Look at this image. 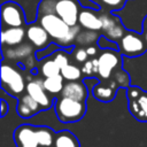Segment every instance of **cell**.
<instances>
[{
  "label": "cell",
  "mask_w": 147,
  "mask_h": 147,
  "mask_svg": "<svg viewBox=\"0 0 147 147\" xmlns=\"http://www.w3.org/2000/svg\"><path fill=\"white\" fill-rule=\"evenodd\" d=\"M48 32L53 42L59 45L61 48L74 47L76 37L80 31V25L71 26L65 23L55 13H48L39 15L37 20Z\"/></svg>",
  "instance_id": "1"
},
{
  "label": "cell",
  "mask_w": 147,
  "mask_h": 147,
  "mask_svg": "<svg viewBox=\"0 0 147 147\" xmlns=\"http://www.w3.org/2000/svg\"><path fill=\"white\" fill-rule=\"evenodd\" d=\"M55 114L60 122L72 123L80 121L86 114V103L67 96H59L54 101Z\"/></svg>",
  "instance_id": "2"
},
{
  "label": "cell",
  "mask_w": 147,
  "mask_h": 147,
  "mask_svg": "<svg viewBox=\"0 0 147 147\" xmlns=\"http://www.w3.org/2000/svg\"><path fill=\"white\" fill-rule=\"evenodd\" d=\"M1 87L14 98H20L26 88L23 75L14 65L6 63L5 60L1 64Z\"/></svg>",
  "instance_id": "3"
},
{
  "label": "cell",
  "mask_w": 147,
  "mask_h": 147,
  "mask_svg": "<svg viewBox=\"0 0 147 147\" xmlns=\"http://www.w3.org/2000/svg\"><path fill=\"white\" fill-rule=\"evenodd\" d=\"M118 51L124 57H139L147 52V44L142 34L134 31H126L117 41Z\"/></svg>",
  "instance_id": "4"
},
{
  "label": "cell",
  "mask_w": 147,
  "mask_h": 147,
  "mask_svg": "<svg viewBox=\"0 0 147 147\" xmlns=\"http://www.w3.org/2000/svg\"><path fill=\"white\" fill-rule=\"evenodd\" d=\"M122 54L117 49L107 48L98 55V75L102 79H108L113 72L118 69L122 62Z\"/></svg>",
  "instance_id": "5"
},
{
  "label": "cell",
  "mask_w": 147,
  "mask_h": 147,
  "mask_svg": "<svg viewBox=\"0 0 147 147\" xmlns=\"http://www.w3.org/2000/svg\"><path fill=\"white\" fill-rule=\"evenodd\" d=\"M127 100L131 114L139 121H147V92L137 86H129Z\"/></svg>",
  "instance_id": "6"
},
{
  "label": "cell",
  "mask_w": 147,
  "mask_h": 147,
  "mask_svg": "<svg viewBox=\"0 0 147 147\" xmlns=\"http://www.w3.org/2000/svg\"><path fill=\"white\" fill-rule=\"evenodd\" d=\"M1 21L7 28L25 25V15L21 5L14 1L3 2L1 6Z\"/></svg>",
  "instance_id": "7"
},
{
  "label": "cell",
  "mask_w": 147,
  "mask_h": 147,
  "mask_svg": "<svg viewBox=\"0 0 147 147\" xmlns=\"http://www.w3.org/2000/svg\"><path fill=\"white\" fill-rule=\"evenodd\" d=\"M101 17H102L101 34L117 42L126 32L122 21L117 16L110 14V11H101Z\"/></svg>",
  "instance_id": "8"
},
{
  "label": "cell",
  "mask_w": 147,
  "mask_h": 147,
  "mask_svg": "<svg viewBox=\"0 0 147 147\" xmlns=\"http://www.w3.org/2000/svg\"><path fill=\"white\" fill-rule=\"evenodd\" d=\"M78 0H56L54 13L71 26L78 25V16L80 11Z\"/></svg>",
  "instance_id": "9"
},
{
  "label": "cell",
  "mask_w": 147,
  "mask_h": 147,
  "mask_svg": "<svg viewBox=\"0 0 147 147\" xmlns=\"http://www.w3.org/2000/svg\"><path fill=\"white\" fill-rule=\"evenodd\" d=\"M26 39L37 51H41L46 47H48L53 40L48 32L45 30V28L38 22H32L26 25Z\"/></svg>",
  "instance_id": "10"
},
{
  "label": "cell",
  "mask_w": 147,
  "mask_h": 147,
  "mask_svg": "<svg viewBox=\"0 0 147 147\" xmlns=\"http://www.w3.org/2000/svg\"><path fill=\"white\" fill-rule=\"evenodd\" d=\"M25 91L30 96H32L40 105L42 110L49 109L53 106L54 100L51 96V94L45 90L44 84H42V79H40V78L29 79V82L26 83Z\"/></svg>",
  "instance_id": "11"
},
{
  "label": "cell",
  "mask_w": 147,
  "mask_h": 147,
  "mask_svg": "<svg viewBox=\"0 0 147 147\" xmlns=\"http://www.w3.org/2000/svg\"><path fill=\"white\" fill-rule=\"evenodd\" d=\"M78 24L80 28L91 31H101L102 29V17L100 9L93 8H80L78 16Z\"/></svg>",
  "instance_id": "12"
},
{
  "label": "cell",
  "mask_w": 147,
  "mask_h": 147,
  "mask_svg": "<svg viewBox=\"0 0 147 147\" xmlns=\"http://www.w3.org/2000/svg\"><path fill=\"white\" fill-rule=\"evenodd\" d=\"M14 141L16 147H39L36 129L31 124H22L14 131Z\"/></svg>",
  "instance_id": "13"
},
{
  "label": "cell",
  "mask_w": 147,
  "mask_h": 147,
  "mask_svg": "<svg viewBox=\"0 0 147 147\" xmlns=\"http://www.w3.org/2000/svg\"><path fill=\"white\" fill-rule=\"evenodd\" d=\"M118 87L119 86L116 83V80L113 77H110L108 79H102V82L98 83L92 92L96 100L102 102H109L115 98Z\"/></svg>",
  "instance_id": "14"
},
{
  "label": "cell",
  "mask_w": 147,
  "mask_h": 147,
  "mask_svg": "<svg viewBox=\"0 0 147 147\" xmlns=\"http://www.w3.org/2000/svg\"><path fill=\"white\" fill-rule=\"evenodd\" d=\"M60 95L85 102L87 99V95H88V90L84 82L72 80V82H68L64 84L63 90L60 93Z\"/></svg>",
  "instance_id": "15"
},
{
  "label": "cell",
  "mask_w": 147,
  "mask_h": 147,
  "mask_svg": "<svg viewBox=\"0 0 147 147\" xmlns=\"http://www.w3.org/2000/svg\"><path fill=\"white\" fill-rule=\"evenodd\" d=\"M33 45L31 44H21L15 47H8V49L3 48V57H8L10 60H18L22 62L23 67L26 69L28 57H31L33 54Z\"/></svg>",
  "instance_id": "16"
},
{
  "label": "cell",
  "mask_w": 147,
  "mask_h": 147,
  "mask_svg": "<svg viewBox=\"0 0 147 147\" xmlns=\"http://www.w3.org/2000/svg\"><path fill=\"white\" fill-rule=\"evenodd\" d=\"M41 110L42 109H41L40 105L32 96H30L28 93L23 94L18 98L16 111H17L18 116H21L22 118H30Z\"/></svg>",
  "instance_id": "17"
},
{
  "label": "cell",
  "mask_w": 147,
  "mask_h": 147,
  "mask_svg": "<svg viewBox=\"0 0 147 147\" xmlns=\"http://www.w3.org/2000/svg\"><path fill=\"white\" fill-rule=\"evenodd\" d=\"M25 37H26V29H24V26L2 29L1 44L2 46L15 47V46L21 45Z\"/></svg>",
  "instance_id": "18"
},
{
  "label": "cell",
  "mask_w": 147,
  "mask_h": 147,
  "mask_svg": "<svg viewBox=\"0 0 147 147\" xmlns=\"http://www.w3.org/2000/svg\"><path fill=\"white\" fill-rule=\"evenodd\" d=\"M52 147H80L77 137L68 130H61L55 133Z\"/></svg>",
  "instance_id": "19"
},
{
  "label": "cell",
  "mask_w": 147,
  "mask_h": 147,
  "mask_svg": "<svg viewBox=\"0 0 147 147\" xmlns=\"http://www.w3.org/2000/svg\"><path fill=\"white\" fill-rule=\"evenodd\" d=\"M34 129H36V136L39 147H52L56 132H54L51 127L42 125L34 126Z\"/></svg>",
  "instance_id": "20"
},
{
  "label": "cell",
  "mask_w": 147,
  "mask_h": 147,
  "mask_svg": "<svg viewBox=\"0 0 147 147\" xmlns=\"http://www.w3.org/2000/svg\"><path fill=\"white\" fill-rule=\"evenodd\" d=\"M42 84H44L45 90L51 95H55V94H59L62 92L63 86H64V78L60 74V75L47 77V78L42 79Z\"/></svg>",
  "instance_id": "21"
},
{
  "label": "cell",
  "mask_w": 147,
  "mask_h": 147,
  "mask_svg": "<svg viewBox=\"0 0 147 147\" xmlns=\"http://www.w3.org/2000/svg\"><path fill=\"white\" fill-rule=\"evenodd\" d=\"M40 72L41 75L47 78V77H52V76H56L61 74V68L57 65V63L54 61L53 56H48L44 60H41V64H40Z\"/></svg>",
  "instance_id": "22"
},
{
  "label": "cell",
  "mask_w": 147,
  "mask_h": 147,
  "mask_svg": "<svg viewBox=\"0 0 147 147\" xmlns=\"http://www.w3.org/2000/svg\"><path fill=\"white\" fill-rule=\"evenodd\" d=\"M99 38L100 36L98 31L85 30V31H79L75 42H77L78 46H91V45H94V42L98 41Z\"/></svg>",
  "instance_id": "23"
},
{
  "label": "cell",
  "mask_w": 147,
  "mask_h": 147,
  "mask_svg": "<svg viewBox=\"0 0 147 147\" xmlns=\"http://www.w3.org/2000/svg\"><path fill=\"white\" fill-rule=\"evenodd\" d=\"M61 75L64 78V80H68V82L80 80L83 76V71H82V68H79L78 65L74 63H69L61 69Z\"/></svg>",
  "instance_id": "24"
},
{
  "label": "cell",
  "mask_w": 147,
  "mask_h": 147,
  "mask_svg": "<svg viewBox=\"0 0 147 147\" xmlns=\"http://www.w3.org/2000/svg\"><path fill=\"white\" fill-rule=\"evenodd\" d=\"M126 0H99V5L101 7H105L107 11H115L118 9H122L125 5Z\"/></svg>",
  "instance_id": "25"
},
{
  "label": "cell",
  "mask_w": 147,
  "mask_h": 147,
  "mask_svg": "<svg viewBox=\"0 0 147 147\" xmlns=\"http://www.w3.org/2000/svg\"><path fill=\"white\" fill-rule=\"evenodd\" d=\"M82 71L85 76H91L98 74V57H93L92 60H87L82 65Z\"/></svg>",
  "instance_id": "26"
},
{
  "label": "cell",
  "mask_w": 147,
  "mask_h": 147,
  "mask_svg": "<svg viewBox=\"0 0 147 147\" xmlns=\"http://www.w3.org/2000/svg\"><path fill=\"white\" fill-rule=\"evenodd\" d=\"M53 59L54 61L57 63V65L62 69L63 67H65L67 64L70 63V57H69V54L67 52H64V49L60 48L57 49L54 54H53Z\"/></svg>",
  "instance_id": "27"
},
{
  "label": "cell",
  "mask_w": 147,
  "mask_h": 147,
  "mask_svg": "<svg viewBox=\"0 0 147 147\" xmlns=\"http://www.w3.org/2000/svg\"><path fill=\"white\" fill-rule=\"evenodd\" d=\"M60 48H61V47H60L59 45H56L55 42H52L48 47H46V48H44V49H41V51H37V53H36V59L39 60V61H41V60H44V59H46V57L53 55V54H54L57 49H60Z\"/></svg>",
  "instance_id": "28"
},
{
  "label": "cell",
  "mask_w": 147,
  "mask_h": 147,
  "mask_svg": "<svg viewBox=\"0 0 147 147\" xmlns=\"http://www.w3.org/2000/svg\"><path fill=\"white\" fill-rule=\"evenodd\" d=\"M72 55H74V59L76 62L78 63H84L88 60V54H87V51L86 48H84L83 46H79V47H76L75 51L72 52Z\"/></svg>",
  "instance_id": "29"
},
{
  "label": "cell",
  "mask_w": 147,
  "mask_h": 147,
  "mask_svg": "<svg viewBox=\"0 0 147 147\" xmlns=\"http://www.w3.org/2000/svg\"><path fill=\"white\" fill-rule=\"evenodd\" d=\"M86 51H87L88 56H92V57H94V56L99 53V51H98V48H96V46H95V45L87 46V47H86Z\"/></svg>",
  "instance_id": "30"
},
{
  "label": "cell",
  "mask_w": 147,
  "mask_h": 147,
  "mask_svg": "<svg viewBox=\"0 0 147 147\" xmlns=\"http://www.w3.org/2000/svg\"><path fill=\"white\" fill-rule=\"evenodd\" d=\"M8 111V105L5 99H1V117H5Z\"/></svg>",
  "instance_id": "31"
},
{
  "label": "cell",
  "mask_w": 147,
  "mask_h": 147,
  "mask_svg": "<svg viewBox=\"0 0 147 147\" xmlns=\"http://www.w3.org/2000/svg\"><path fill=\"white\" fill-rule=\"evenodd\" d=\"M142 31L147 32V16L144 18V22H142Z\"/></svg>",
  "instance_id": "32"
},
{
  "label": "cell",
  "mask_w": 147,
  "mask_h": 147,
  "mask_svg": "<svg viewBox=\"0 0 147 147\" xmlns=\"http://www.w3.org/2000/svg\"><path fill=\"white\" fill-rule=\"evenodd\" d=\"M142 36H144V39H145V41L147 44V32L146 31H142Z\"/></svg>",
  "instance_id": "33"
},
{
  "label": "cell",
  "mask_w": 147,
  "mask_h": 147,
  "mask_svg": "<svg viewBox=\"0 0 147 147\" xmlns=\"http://www.w3.org/2000/svg\"><path fill=\"white\" fill-rule=\"evenodd\" d=\"M94 2H96V3H99V0H93Z\"/></svg>",
  "instance_id": "34"
}]
</instances>
